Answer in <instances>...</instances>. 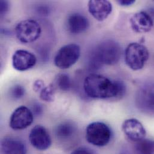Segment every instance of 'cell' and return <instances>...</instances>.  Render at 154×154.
Segmentation results:
<instances>
[{
    "label": "cell",
    "instance_id": "cell-3",
    "mask_svg": "<svg viewBox=\"0 0 154 154\" xmlns=\"http://www.w3.org/2000/svg\"><path fill=\"white\" fill-rule=\"evenodd\" d=\"M149 53L146 46L139 43H131L125 51V61L134 71L141 70L149 59Z\"/></svg>",
    "mask_w": 154,
    "mask_h": 154
},
{
    "label": "cell",
    "instance_id": "cell-14",
    "mask_svg": "<svg viewBox=\"0 0 154 154\" xmlns=\"http://www.w3.org/2000/svg\"><path fill=\"white\" fill-rule=\"evenodd\" d=\"M1 151L3 154H26V144L20 139L6 137L4 138L1 143Z\"/></svg>",
    "mask_w": 154,
    "mask_h": 154
},
{
    "label": "cell",
    "instance_id": "cell-21",
    "mask_svg": "<svg viewBox=\"0 0 154 154\" xmlns=\"http://www.w3.org/2000/svg\"><path fill=\"white\" fill-rule=\"evenodd\" d=\"M46 86L44 82L42 80H37L33 83V90L35 92H40Z\"/></svg>",
    "mask_w": 154,
    "mask_h": 154
},
{
    "label": "cell",
    "instance_id": "cell-4",
    "mask_svg": "<svg viewBox=\"0 0 154 154\" xmlns=\"http://www.w3.org/2000/svg\"><path fill=\"white\" fill-rule=\"evenodd\" d=\"M112 131L104 123L94 122L88 125L86 129V139L90 144L98 147L107 145L110 140Z\"/></svg>",
    "mask_w": 154,
    "mask_h": 154
},
{
    "label": "cell",
    "instance_id": "cell-11",
    "mask_svg": "<svg viewBox=\"0 0 154 154\" xmlns=\"http://www.w3.org/2000/svg\"><path fill=\"white\" fill-rule=\"evenodd\" d=\"M122 130L126 137L132 142H138L144 139L146 136L143 125L134 118L126 119L122 125Z\"/></svg>",
    "mask_w": 154,
    "mask_h": 154
},
{
    "label": "cell",
    "instance_id": "cell-7",
    "mask_svg": "<svg viewBox=\"0 0 154 154\" xmlns=\"http://www.w3.org/2000/svg\"><path fill=\"white\" fill-rule=\"evenodd\" d=\"M136 103L141 111L146 113H154V83H146L138 90Z\"/></svg>",
    "mask_w": 154,
    "mask_h": 154
},
{
    "label": "cell",
    "instance_id": "cell-15",
    "mask_svg": "<svg viewBox=\"0 0 154 154\" xmlns=\"http://www.w3.org/2000/svg\"><path fill=\"white\" fill-rule=\"evenodd\" d=\"M89 23L87 18L79 13L70 14L67 20V26L69 32L73 34H79L85 31Z\"/></svg>",
    "mask_w": 154,
    "mask_h": 154
},
{
    "label": "cell",
    "instance_id": "cell-23",
    "mask_svg": "<svg viewBox=\"0 0 154 154\" xmlns=\"http://www.w3.org/2000/svg\"><path fill=\"white\" fill-rule=\"evenodd\" d=\"M0 13L1 16L6 14L9 10V4L8 2L6 1H0Z\"/></svg>",
    "mask_w": 154,
    "mask_h": 154
},
{
    "label": "cell",
    "instance_id": "cell-16",
    "mask_svg": "<svg viewBox=\"0 0 154 154\" xmlns=\"http://www.w3.org/2000/svg\"><path fill=\"white\" fill-rule=\"evenodd\" d=\"M75 126L69 122L60 124L56 128V135L60 139H67L72 137L75 132Z\"/></svg>",
    "mask_w": 154,
    "mask_h": 154
},
{
    "label": "cell",
    "instance_id": "cell-13",
    "mask_svg": "<svg viewBox=\"0 0 154 154\" xmlns=\"http://www.w3.org/2000/svg\"><path fill=\"white\" fill-rule=\"evenodd\" d=\"M89 13L98 21L106 19L112 11V5L106 0H91L88 4Z\"/></svg>",
    "mask_w": 154,
    "mask_h": 154
},
{
    "label": "cell",
    "instance_id": "cell-10",
    "mask_svg": "<svg viewBox=\"0 0 154 154\" xmlns=\"http://www.w3.org/2000/svg\"><path fill=\"white\" fill-rule=\"evenodd\" d=\"M36 63L37 58L35 55L25 50H17L12 57V66L15 70L19 72L31 69Z\"/></svg>",
    "mask_w": 154,
    "mask_h": 154
},
{
    "label": "cell",
    "instance_id": "cell-9",
    "mask_svg": "<svg viewBox=\"0 0 154 154\" xmlns=\"http://www.w3.org/2000/svg\"><path fill=\"white\" fill-rule=\"evenodd\" d=\"M29 140L31 145L37 150L46 151L52 145V139L47 130L43 126L34 127L29 134Z\"/></svg>",
    "mask_w": 154,
    "mask_h": 154
},
{
    "label": "cell",
    "instance_id": "cell-20",
    "mask_svg": "<svg viewBox=\"0 0 154 154\" xmlns=\"http://www.w3.org/2000/svg\"><path fill=\"white\" fill-rule=\"evenodd\" d=\"M10 94L11 97L14 99H20L24 96L25 89L20 85H16L11 89Z\"/></svg>",
    "mask_w": 154,
    "mask_h": 154
},
{
    "label": "cell",
    "instance_id": "cell-19",
    "mask_svg": "<svg viewBox=\"0 0 154 154\" xmlns=\"http://www.w3.org/2000/svg\"><path fill=\"white\" fill-rule=\"evenodd\" d=\"M57 84L58 88L63 91H69L72 87V81L70 77L66 74H60L57 78Z\"/></svg>",
    "mask_w": 154,
    "mask_h": 154
},
{
    "label": "cell",
    "instance_id": "cell-6",
    "mask_svg": "<svg viewBox=\"0 0 154 154\" xmlns=\"http://www.w3.org/2000/svg\"><path fill=\"white\" fill-rule=\"evenodd\" d=\"M80 56V48L71 43L61 48L54 57V64L60 69H68L75 65Z\"/></svg>",
    "mask_w": 154,
    "mask_h": 154
},
{
    "label": "cell",
    "instance_id": "cell-2",
    "mask_svg": "<svg viewBox=\"0 0 154 154\" xmlns=\"http://www.w3.org/2000/svg\"><path fill=\"white\" fill-rule=\"evenodd\" d=\"M121 56V48L115 41L107 40L102 42L94 48L90 57V66L97 69L105 64H117Z\"/></svg>",
    "mask_w": 154,
    "mask_h": 154
},
{
    "label": "cell",
    "instance_id": "cell-22",
    "mask_svg": "<svg viewBox=\"0 0 154 154\" xmlns=\"http://www.w3.org/2000/svg\"><path fill=\"white\" fill-rule=\"evenodd\" d=\"M71 154H94L89 148L85 147H80L73 151Z\"/></svg>",
    "mask_w": 154,
    "mask_h": 154
},
{
    "label": "cell",
    "instance_id": "cell-5",
    "mask_svg": "<svg viewBox=\"0 0 154 154\" xmlns=\"http://www.w3.org/2000/svg\"><path fill=\"white\" fill-rule=\"evenodd\" d=\"M41 33L40 24L33 19L22 20L15 27L16 36L23 43H31L36 41L40 37Z\"/></svg>",
    "mask_w": 154,
    "mask_h": 154
},
{
    "label": "cell",
    "instance_id": "cell-1",
    "mask_svg": "<svg viewBox=\"0 0 154 154\" xmlns=\"http://www.w3.org/2000/svg\"><path fill=\"white\" fill-rule=\"evenodd\" d=\"M83 89L88 97L96 99L120 98L126 91V87L123 82L113 81L97 74L89 75L85 79Z\"/></svg>",
    "mask_w": 154,
    "mask_h": 154
},
{
    "label": "cell",
    "instance_id": "cell-17",
    "mask_svg": "<svg viewBox=\"0 0 154 154\" xmlns=\"http://www.w3.org/2000/svg\"><path fill=\"white\" fill-rule=\"evenodd\" d=\"M136 143L135 148L137 154H154V143L152 141L144 139Z\"/></svg>",
    "mask_w": 154,
    "mask_h": 154
},
{
    "label": "cell",
    "instance_id": "cell-24",
    "mask_svg": "<svg viewBox=\"0 0 154 154\" xmlns=\"http://www.w3.org/2000/svg\"><path fill=\"white\" fill-rule=\"evenodd\" d=\"M117 2L121 6H130L135 2L134 0H118Z\"/></svg>",
    "mask_w": 154,
    "mask_h": 154
},
{
    "label": "cell",
    "instance_id": "cell-25",
    "mask_svg": "<svg viewBox=\"0 0 154 154\" xmlns=\"http://www.w3.org/2000/svg\"><path fill=\"white\" fill-rule=\"evenodd\" d=\"M33 110H34V112L35 113V114H37V115H40V113L42 112V107L38 104L35 105Z\"/></svg>",
    "mask_w": 154,
    "mask_h": 154
},
{
    "label": "cell",
    "instance_id": "cell-8",
    "mask_svg": "<svg viewBox=\"0 0 154 154\" xmlns=\"http://www.w3.org/2000/svg\"><path fill=\"white\" fill-rule=\"evenodd\" d=\"M34 120L32 112L26 106L16 108L10 118V127L14 130H21L31 125Z\"/></svg>",
    "mask_w": 154,
    "mask_h": 154
},
{
    "label": "cell",
    "instance_id": "cell-12",
    "mask_svg": "<svg viewBox=\"0 0 154 154\" xmlns=\"http://www.w3.org/2000/svg\"><path fill=\"white\" fill-rule=\"evenodd\" d=\"M130 22L132 29L137 33L148 32L152 29L154 26V21L151 16L143 11L133 14Z\"/></svg>",
    "mask_w": 154,
    "mask_h": 154
},
{
    "label": "cell",
    "instance_id": "cell-18",
    "mask_svg": "<svg viewBox=\"0 0 154 154\" xmlns=\"http://www.w3.org/2000/svg\"><path fill=\"white\" fill-rule=\"evenodd\" d=\"M40 98L42 100L46 102H52L55 99V89L54 86L51 84L46 86L40 92Z\"/></svg>",
    "mask_w": 154,
    "mask_h": 154
}]
</instances>
